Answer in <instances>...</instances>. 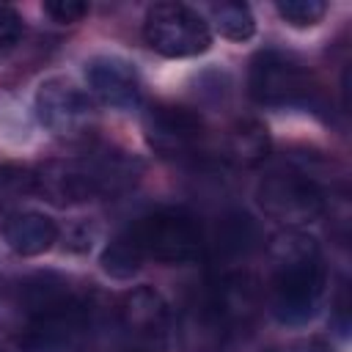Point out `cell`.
Listing matches in <instances>:
<instances>
[{
    "label": "cell",
    "mask_w": 352,
    "mask_h": 352,
    "mask_svg": "<svg viewBox=\"0 0 352 352\" xmlns=\"http://www.w3.org/2000/svg\"><path fill=\"white\" fill-rule=\"evenodd\" d=\"M324 258L319 242L286 228L270 242V308L283 324H302L314 319L324 294Z\"/></svg>",
    "instance_id": "6da1fadb"
},
{
    "label": "cell",
    "mask_w": 352,
    "mask_h": 352,
    "mask_svg": "<svg viewBox=\"0 0 352 352\" xmlns=\"http://www.w3.org/2000/svg\"><path fill=\"white\" fill-rule=\"evenodd\" d=\"M140 160L121 148H96L82 157L50 160L33 170L36 192L55 206H74L94 198H113L135 187Z\"/></svg>",
    "instance_id": "7a4b0ae2"
},
{
    "label": "cell",
    "mask_w": 352,
    "mask_h": 352,
    "mask_svg": "<svg viewBox=\"0 0 352 352\" xmlns=\"http://www.w3.org/2000/svg\"><path fill=\"white\" fill-rule=\"evenodd\" d=\"M126 234L140 250L143 261L160 264H192L206 250V236L198 220L184 209H157L135 220Z\"/></svg>",
    "instance_id": "3957f363"
},
{
    "label": "cell",
    "mask_w": 352,
    "mask_h": 352,
    "mask_svg": "<svg viewBox=\"0 0 352 352\" xmlns=\"http://www.w3.org/2000/svg\"><path fill=\"white\" fill-rule=\"evenodd\" d=\"M256 198L267 217L289 228L311 223L324 212V190L316 182V176H311L302 168L270 170L258 182Z\"/></svg>",
    "instance_id": "277c9868"
},
{
    "label": "cell",
    "mask_w": 352,
    "mask_h": 352,
    "mask_svg": "<svg viewBox=\"0 0 352 352\" xmlns=\"http://www.w3.org/2000/svg\"><path fill=\"white\" fill-rule=\"evenodd\" d=\"M146 44L165 58L201 55L212 44L209 22L184 3H154L143 19Z\"/></svg>",
    "instance_id": "5b68a950"
},
{
    "label": "cell",
    "mask_w": 352,
    "mask_h": 352,
    "mask_svg": "<svg viewBox=\"0 0 352 352\" xmlns=\"http://www.w3.org/2000/svg\"><path fill=\"white\" fill-rule=\"evenodd\" d=\"M248 91L267 107H305L316 94L308 72L278 50H264L250 60Z\"/></svg>",
    "instance_id": "8992f818"
},
{
    "label": "cell",
    "mask_w": 352,
    "mask_h": 352,
    "mask_svg": "<svg viewBox=\"0 0 352 352\" xmlns=\"http://www.w3.org/2000/svg\"><path fill=\"white\" fill-rule=\"evenodd\" d=\"M96 330L99 308L77 294L69 305L30 319L25 346L28 352H88Z\"/></svg>",
    "instance_id": "52a82bcc"
},
{
    "label": "cell",
    "mask_w": 352,
    "mask_h": 352,
    "mask_svg": "<svg viewBox=\"0 0 352 352\" xmlns=\"http://www.w3.org/2000/svg\"><path fill=\"white\" fill-rule=\"evenodd\" d=\"M36 116L41 126L60 140H82L96 126V107L88 94L60 77H52L38 85Z\"/></svg>",
    "instance_id": "ba28073f"
},
{
    "label": "cell",
    "mask_w": 352,
    "mask_h": 352,
    "mask_svg": "<svg viewBox=\"0 0 352 352\" xmlns=\"http://www.w3.org/2000/svg\"><path fill=\"white\" fill-rule=\"evenodd\" d=\"M116 327L124 333L126 346L140 352H160L170 333V308L151 286L126 292L116 308Z\"/></svg>",
    "instance_id": "9c48e42d"
},
{
    "label": "cell",
    "mask_w": 352,
    "mask_h": 352,
    "mask_svg": "<svg viewBox=\"0 0 352 352\" xmlns=\"http://www.w3.org/2000/svg\"><path fill=\"white\" fill-rule=\"evenodd\" d=\"M146 143L162 157H190L204 140V121L198 113L179 104H154L143 116Z\"/></svg>",
    "instance_id": "30bf717a"
},
{
    "label": "cell",
    "mask_w": 352,
    "mask_h": 352,
    "mask_svg": "<svg viewBox=\"0 0 352 352\" xmlns=\"http://www.w3.org/2000/svg\"><path fill=\"white\" fill-rule=\"evenodd\" d=\"M234 338L231 324L214 305L209 292L195 294L179 314L182 352H228Z\"/></svg>",
    "instance_id": "8fae6325"
},
{
    "label": "cell",
    "mask_w": 352,
    "mask_h": 352,
    "mask_svg": "<svg viewBox=\"0 0 352 352\" xmlns=\"http://www.w3.org/2000/svg\"><path fill=\"white\" fill-rule=\"evenodd\" d=\"M85 80L91 91L110 107L129 110L140 102V77L135 66L116 55H99L85 63Z\"/></svg>",
    "instance_id": "7c38bea8"
},
{
    "label": "cell",
    "mask_w": 352,
    "mask_h": 352,
    "mask_svg": "<svg viewBox=\"0 0 352 352\" xmlns=\"http://www.w3.org/2000/svg\"><path fill=\"white\" fill-rule=\"evenodd\" d=\"M206 292L212 294L214 305L220 308V314L226 316L234 333L239 327H248L258 314L261 289L258 280L245 270H223Z\"/></svg>",
    "instance_id": "4fadbf2b"
},
{
    "label": "cell",
    "mask_w": 352,
    "mask_h": 352,
    "mask_svg": "<svg viewBox=\"0 0 352 352\" xmlns=\"http://www.w3.org/2000/svg\"><path fill=\"white\" fill-rule=\"evenodd\" d=\"M19 311L30 319H38V316H47L63 305H69L77 294L74 289L69 286L66 278L55 275V272H36L30 278H25L19 283Z\"/></svg>",
    "instance_id": "5bb4252c"
},
{
    "label": "cell",
    "mask_w": 352,
    "mask_h": 352,
    "mask_svg": "<svg viewBox=\"0 0 352 352\" xmlns=\"http://www.w3.org/2000/svg\"><path fill=\"white\" fill-rule=\"evenodd\" d=\"M3 236L8 248L19 256H38L50 250L58 239V226L41 212H14L3 223Z\"/></svg>",
    "instance_id": "9a60e30c"
},
{
    "label": "cell",
    "mask_w": 352,
    "mask_h": 352,
    "mask_svg": "<svg viewBox=\"0 0 352 352\" xmlns=\"http://www.w3.org/2000/svg\"><path fill=\"white\" fill-rule=\"evenodd\" d=\"M258 245V228L248 214H226L212 236V253L220 261H239L248 258Z\"/></svg>",
    "instance_id": "2e32d148"
},
{
    "label": "cell",
    "mask_w": 352,
    "mask_h": 352,
    "mask_svg": "<svg viewBox=\"0 0 352 352\" xmlns=\"http://www.w3.org/2000/svg\"><path fill=\"white\" fill-rule=\"evenodd\" d=\"M270 138L258 121H239L226 135V157L236 165H258L267 157Z\"/></svg>",
    "instance_id": "e0dca14e"
},
{
    "label": "cell",
    "mask_w": 352,
    "mask_h": 352,
    "mask_svg": "<svg viewBox=\"0 0 352 352\" xmlns=\"http://www.w3.org/2000/svg\"><path fill=\"white\" fill-rule=\"evenodd\" d=\"M143 264L140 250L135 248L132 236L126 231H121L104 250H102V270L113 278H132Z\"/></svg>",
    "instance_id": "ac0fdd59"
},
{
    "label": "cell",
    "mask_w": 352,
    "mask_h": 352,
    "mask_svg": "<svg viewBox=\"0 0 352 352\" xmlns=\"http://www.w3.org/2000/svg\"><path fill=\"white\" fill-rule=\"evenodd\" d=\"M212 22L231 41H245L256 30V19H253V14L245 3H217V6H212Z\"/></svg>",
    "instance_id": "d6986e66"
},
{
    "label": "cell",
    "mask_w": 352,
    "mask_h": 352,
    "mask_svg": "<svg viewBox=\"0 0 352 352\" xmlns=\"http://www.w3.org/2000/svg\"><path fill=\"white\" fill-rule=\"evenodd\" d=\"M33 192H36V179L30 168L0 162V212L16 206Z\"/></svg>",
    "instance_id": "ffe728a7"
},
{
    "label": "cell",
    "mask_w": 352,
    "mask_h": 352,
    "mask_svg": "<svg viewBox=\"0 0 352 352\" xmlns=\"http://www.w3.org/2000/svg\"><path fill=\"white\" fill-rule=\"evenodd\" d=\"M275 8L294 28H311L327 14V3L324 0H280Z\"/></svg>",
    "instance_id": "44dd1931"
},
{
    "label": "cell",
    "mask_w": 352,
    "mask_h": 352,
    "mask_svg": "<svg viewBox=\"0 0 352 352\" xmlns=\"http://www.w3.org/2000/svg\"><path fill=\"white\" fill-rule=\"evenodd\" d=\"M22 33H25L22 16L11 6H0V50H11L14 44H19Z\"/></svg>",
    "instance_id": "7402d4cb"
},
{
    "label": "cell",
    "mask_w": 352,
    "mask_h": 352,
    "mask_svg": "<svg viewBox=\"0 0 352 352\" xmlns=\"http://www.w3.org/2000/svg\"><path fill=\"white\" fill-rule=\"evenodd\" d=\"M44 11H47L55 22L69 25V22L82 19V16L88 14V6L80 3V0H50V3H44Z\"/></svg>",
    "instance_id": "603a6c76"
},
{
    "label": "cell",
    "mask_w": 352,
    "mask_h": 352,
    "mask_svg": "<svg viewBox=\"0 0 352 352\" xmlns=\"http://www.w3.org/2000/svg\"><path fill=\"white\" fill-rule=\"evenodd\" d=\"M0 352H22V346H19L16 338H11L8 333L0 330Z\"/></svg>",
    "instance_id": "cb8c5ba5"
},
{
    "label": "cell",
    "mask_w": 352,
    "mask_h": 352,
    "mask_svg": "<svg viewBox=\"0 0 352 352\" xmlns=\"http://www.w3.org/2000/svg\"><path fill=\"white\" fill-rule=\"evenodd\" d=\"M292 352H330L327 346H322V344H314V341H308V344H297Z\"/></svg>",
    "instance_id": "d4e9b609"
},
{
    "label": "cell",
    "mask_w": 352,
    "mask_h": 352,
    "mask_svg": "<svg viewBox=\"0 0 352 352\" xmlns=\"http://www.w3.org/2000/svg\"><path fill=\"white\" fill-rule=\"evenodd\" d=\"M121 352H140V349H132V346H124Z\"/></svg>",
    "instance_id": "484cf974"
},
{
    "label": "cell",
    "mask_w": 352,
    "mask_h": 352,
    "mask_svg": "<svg viewBox=\"0 0 352 352\" xmlns=\"http://www.w3.org/2000/svg\"><path fill=\"white\" fill-rule=\"evenodd\" d=\"M267 352H275V349H267Z\"/></svg>",
    "instance_id": "4316f807"
}]
</instances>
